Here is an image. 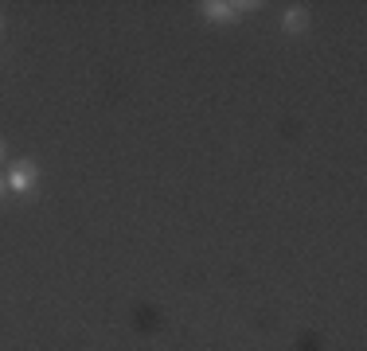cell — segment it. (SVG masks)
I'll use <instances>...</instances> for the list:
<instances>
[{"label":"cell","mask_w":367,"mask_h":351,"mask_svg":"<svg viewBox=\"0 0 367 351\" xmlns=\"http://www.w3.org/2000/svg\"><path fill=\"white\" fill-rule=\"evenodd\" d=\"M36 180H39V172H36V164L31 161H20V164H12V172H8V188L12 191H31L36 188Z\"/></svg>","instance_id":"1"},{"label":"cell","mask_w":367,"mask_h":351,"mask_svg":"<svg viewBox=\"0 0 367 351\" xmlns=\"http://www.w3.org/2000/svg\"><path fill=\"white\" fill-rule=\"evenodd\" d=\"M243 8H258V4H231V0H207V4H199V12L207 16V20H219V24H227V20H235Z\"/></svg>","instance_id":"2"},{"label":"cell","mask_w":367,"mask_h":351,"mask_svg":"<svg viewBox=\"0 0 367 351\" xmlns=\"http://www.w3.org/2000/svg\"><path fill=\"white\" fill-rule=\"evenodd\" d=\"M281 24H286V31H301L305 24H308V12H305V8H289Z\"/></svg>","instance_id":"3"},{"label":"cell","mask_w":367,"mask_h":351,"mask_svg":"<svg viewBox=\"0 0 367 351\" xmlns=\"http://www.w3.org/2000/svg\"><path fill=\"white\" fill-rule=\"evenodd\" d=\"M0 28H4V16H0Z\"/></svg>","instance_id":"4"},{"label":"cell","mask_w":367,"mask_h":351,"mask_svg":"<svg viewBox=\"0 0 367 351\" xmlns=\"http://www.w3.org/2000/svg\"><path fill=\"white\" fill-rule=\"evenodd\" d=\"M0 156H4V145H0Z\"/></svg>","instance_id":"5"},{"label":"cell","mask_w":367,"mask_h":351,"mask_svg":"<svg viewBox=\"0 0 367 351\" xmlns=\"http://www.w3.org/2000/svg\"><path fill=\"white\" fill-rule=\"evenodd\" d=\"M0 191H4V180H0Z\"/></svg>","instance_id":"6"}]
</instances>
